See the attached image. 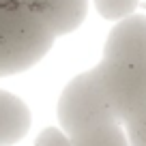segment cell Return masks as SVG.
I'll list each match as a JSON object with an SVG mask.
<instances>
[{
  "label": "cell",
  "instance_id": "3957f363",
  "mask_svg": "<svg viewBox=\"0 0 146 146\" xmlns=\"http://www.w3.org/2000/svg\"><path fill=\"white\" fill-rule=\"evenodd\" d=\"M99 67L105 97L120 123L146 105V62L101 60Z\"/></svg>",
  "mask_w": 146,
  "mask_h": 146
},
{
  "label": "cell",
  "instance_id": "277c9868",
  "mask_svg": "<svg viewBox=\"0 0 146 146\" xmlns=\"http://www.w3.org/2000/svg\"><path fill=\"white\" fill-rule=\"evenodd\" d=\"M114 62H146V15L120 19L103 43V58Z\"/></svg>",
  "mask_w": 146,
  "mask_h": 146
},
{
  "label": "cell",
  "instance_id": "9c48e42d",
  "mask_svg": "<svg viewBox=\"0 0 146 146\" xmlns=\"http://www.w3.org/2000/svg\"><path fill=\"white\" fill-rule=\"evenodd\" d=\"M125 135L129 140V146H146V105L131 114L127 120H123Z\"/></svg>",
  "mask_w": 146,
  "mask_h": 146
},
{
  "label": "cell",
  "instance_id": "7a4b0ae2",
  "mask_svg": "<svg viewBox=\"0 0 146 146\" xmlns=\"http://www.w3.org/2000/svg\"><path fill=\"white\" fill-rule=\"evenodd\" d=\"M56 116H58L60 129L69 137L80 135L99 125L120 123L105 97L99 64L75 75L64 86L58 99Z\"/></svg>",
  "mask_w": 146,
  "mask_h": 146
},
{
  "label": "cell",
  "instance_id": "52a82bcc",
  "mask_svg": "<svg viewBox=\"0 0 146 146\" xmlns=\"http://www.w3.org/2000/svg\"><path fill=\"white\" fill-rule=\"evenodd\" d=\"M71 146H129V140L120 123H108L73 135Z\"/></svg>",
  "mask_w": 146,
  "mask_h": 146
},
{
  "label": "cell",
  "instance_id": "5b68a950",
  "mask_svg": "<svg viewBox=\"0 0 146 146\" xmlns=\"http://www.w3.org/2000/svg\"><path fill=\"white\" fill-rule=\"evenodd\" d=\"M47 24L54 36L78 30L88 13V0H19Z\"/></svg>",
  "mask_w": 146,
  "mask_h": 146
},
{
  "label": "cell",
  "instance_id": "8992f818",
  "mask_svg": "<svg viewBox=\"0 0 146 146\" xmlns=\"http://www.w3.org/2000/svg\"><path fill=\"white\" fill-rule=\"evenodd\" d=\"M32 125V114L26 101L0 88V146H13L26 137Z\"/></svg>",
  "mask_w": 146,
  "mask_h": 146
},
{
  "label": "cell",
  "instance_id": "6da1fadb",
  "mask_svg": "<svg viewBox=\"0 0 146 146\" xmlns=\"http://www.w3.org/2000/svg\"><path fill=\"white\" fill-rule=\"evenodd\" d=\"M56 36L19 0H0V78L35 67L52 50Z\"/></svg>",
  "mask_w": 146,
  "mask_h": 146
},
{
  "label": "cell",
  "instance_id": "ba28073f",
  "mask_svg": "<svg viewBox=\"0 0 146 146\" xmlns=\"http://www.w3.org/2000/svg\"><path fill=\"white\" fill-rule=\"evenodd\" d=\"M97 13L108 22H120V19L133 15L140 0H92Z\"/></svg>",
  "mask_w": 146,
  "mask_h": 146
},
{
  "label": "cell",
  "instance_id": "30bf717a",
  "mask_svg": "<svg viewBox=\"0 0 146 146\" xmlns=\"http://www.w3.org/2000/svg\"><path fill=\"white\" fill-rule=\"evenodd\" d=\"M35 146H71V137L60 127H47L39 133Z\"/></svg>",
  "mask_w": 146,
  "mask_h": 146
}]
</instances>
